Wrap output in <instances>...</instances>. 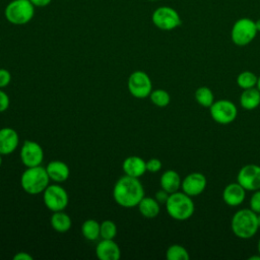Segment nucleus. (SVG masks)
<instances>
[{"label": "nucleus", "instance_id": "nucleus-25", "mask_svg": "<svg viewBox=\"0 0 260 260\" xmlns=\"http://www.w3.org/2000/svg\"><path fill=\"white\" fill-rule=\"evenodd\" d=\"M257 80H258V76L254 72L245 70L238 75L237 84L242 89H247L251 87H256Z\"/></svg>", "mask_w": 260, "mask_h": 260}, {"label": "nucleus", "instance_id": "nucleus-27", "mask_svg": "<svg viewBox=\"0 0 260 260\" xmlns=\"http://www.w3.org/2000/svg\"><path fill=\"white\" fill-rule=\"evenodd\" d=\"M149 99H150L151 103L158 108H165L171 102L170 93L167 90L161 89V88L151 90V92L149 94Z\"/></svg>", "mask_w": 260, "mask_h": 260}, {"label": "nucleus", "instance_id": "nucleus-18", "mask_svg": "<svg viewBox=\"0 0 260 260\" xmlns=\"http://www.w3.org/2000/svg\"><path fill=\"white\" fill-rule=\"evenodd\" d=\"M46 171L50 180H53L56 183L65 182L70 175L69 167L62 160H52L47 167Z\"/></svg>", "mask_w": 260, "mask_h": 260}, {"label": "nucleus", "instance_id": "nucleus-20", "mask_svg": "<svg viewBox=\"0 0 260 260\" xmlns=\"http://www.w3.org/2000/svg\"><path fill=\"white\" fill-rule=\"evenodd\" d=\"M240 106L248 111L257 109L260 106V91L257 87L243 89L240 95Z\"/></svg>", "mask_w": 260, "mask_h": 260}, {"label": "nucleus", "instance_id": "nucleus-15", "mask_svg": "<svg viewBox=\"0 0 260 260\" xmlns=\"http://www.w3.org/2000/svg\"><path fill=\"white\" fill-rule=\"evenodd\" d=\"M19 144L17 132L10 127L0 129V153L7 155L12 153Z\"/></svg>", "mask_w": 260, "mask_h": 260}, {"label": "nucleus", "instance_id": "nucleus-7", "mask_svg": "<svg viewBox=\"0 0 260 260\" xmlns=\"http://www.w3.org/2000/svg\"><path fill=\"white\" fill-rule=\"evenodd\" d=\"M152 23L161 30H173L181 25V16L176 9L170 6L157 7L151 15Z\"/></svg>", "mask_w": 260, "mask_h": 260}, {"label": "nucleus", "instance_id": "nucleus-13", "mask_svg": "<svg viewBox=\"0 0 260 260\" xmlns=\"http://www.w3.org/2000/svg\"><path fill=\"white\" fill-rule=\"evenodd\" d=\"M207 185L206 177L199 172H193L188 174L182 179L181 189L184 193L191 197H196L203 193Z\"/></svg>", "mask_w": 260, "mask_h": 260}, {"label": "nucleus", "instance_id": "nucleus-30", "mask_svg": "<svg viewBox=\"0 0 260 260\" xmlns=\"http://www.w3.org/2000/svg\"><path fill=\"white\" fill-rule=\"evenodd\" d=\"M162 167V164L160 161V159L158 158H150L146 161V171L150 172V173H157L158 171H160Z\"/></svg>", "mask_w": 260, "mask_h": 260}, {"label": "nucleus", "instance_id": "nucleus-33", "mask_svg": "<svg viewBox=\"0 0 260 260\" xmlns=\"http://www.w3.org/2000/svg\"><path fill=\"white\" fill-rule=\"evenodd\" d=\"M169 196H170V193H169V192H167V191L164 190V189H160V190H158V191L155 193L154 198L156 199V201H157L159 204H166V202H167Z\"/></svg>", "mask_w": 260, "mask_h": 260}, {"label": "nucleus", "instance_id": "nucleus-36", "mask_svg": "<svg viewBox=\"0 0 260 260\" xmlns=\"http://www.w3.org/2000/svg\"><path fill=\"white\" fill-rule=\"evenodd\" d=\"M249 260H260V254H258V255H254V256H251V257H249Z\"/></svg>", "mask_w": 260, "mask_h": 260}, {"label": "nucleus", "instance_id": "nucleus-42", "mask_svg": "<svg viewBox=\"0 0 260 260\" xmlns=\"http://www.w3.org/2000/svg\"><path fill=\"white\" fill-rule=\"evenodd\" d=\"M148 1H157V0H148Z\"/></svg>", "mask_w": 260, "mask_h": 260}, {"label": "nucleus", "instance_id": "nucleus-10", "mask_svg": "<svg viewBox=\"0 0 260 260\" xmlns=\"http://www.w3.org/2000/svg\"><path fill=\"white\" fill-rule=\"evenodd\" d=\"M128 89L134 98L145 99L152 90L151 79L144 71H134L128 78Z\"/></svg>", "mask_w": 260, "mask_h": 260}, {"label": "nucleus", "instance_id": "nucleus-1", "mask_svg": "<svg viewBox=\"0 0 260 260\" xmlns=\"http://www.w3.org/2000/svg\"><path fill=\"white\" fill-rule=\"evenodd\" d=\"M113 197L116 203L122 207L131 208L137 206L144 197V188L138 178L124 175L115 184Z\"/></svg>", "mask_w": 260, "mask_h": 260}, {"label": "nucleus", "instance_id": "nucleus-14", "mask_svg": "<svg viewBox=\"0 0 260 260\" xmlns=\"http://www.w3.org/2000/svg\"><path fill=\"white\" fill-rule=\"evenodd\" d=\"M246 198V190L238 183L228 184L222 191L223 202L231 207H237L241 205Z\"/></svg>", "mask_w": 260, "mask_h": 260}, {"label": "nucleus", "instance_id": "nucleus-40", "mask_svg": "<svg viewBox=\"0 0 260 260\" xmlns=\"http://www.w3.org/2000/svg\"><path fill=\"white\" fill-rule=\"evenodd\" d=\"M258 225H259V229H260V213H258Z\"/></svg>", "mask_w": 260, "mask_h": 260}, {"label": "nucleus", "instance_id": "nucleus-19", "mask_svg": "<svg viewBox=\"0 0 260 260\" xmlns=\"http://www.w3.org/2000/svg\"><path fill=\"white\" fill-rule=\"evenodd\" d=\"M159 184H160L161 189L166 190L167 192H169L171 194V193L179 191V189L181 188L182 179L178 172H176L174 170H168V171L164 172L162 175L160 176Z\"/></svg>", "mask_w": 260, "mask_h": 260}, {"label": "nucleus", "instance_id": "nucleus-9", "mask_svg": "<svg viewBox=\"0 0 260 260\" xmlns=\"http://www.w3.org/2000/svg\"><path fill=\"white\" fill-rule=\"evenodd\" d=\"M43 200L48 209L51 211L64 210L69 202V197L66 190L60 185H49L43 192Z\"/></svg>", "mask_w": 260, "mask_h": 260}, {"label": "nucleus", "instance_id": "nucleus-24", "mask_svg": "<svg viewBox=\"0 0 260 260\" xmlns=\"http://www.w3.org/2000/svg\"><path fill=\"white\" fill-rule=\"evenodd\" d=\"M100 225L101 223L94 219L85 220L81 225L82 236L88 241H95L100 238Z\"/></svg>", "mask_w": 260, "mask_h": 260}, {"label": "nucleus", "instance_id": "nucleus-31", "mask_svg": "<svg viewBox=\"0 0 260 260\" xmlns=\"http://www.w3.org/2000/svg\"><path fill=\"white\" fill-rule=\"evenodd\" d=\"M11 81V74L7 69L0 68V88L7 86Z\"/></svg>", "mask_w": 260, "mask_h": 260}, {"label": "nucleus", "instance_id": "nucleus-32", "mask_svg": "<svg viewBox=\"0 0 260 260\" xmlns=\"http://www.w3.org/2000/svg\"><path fill=\"white\" fill-rule=\"evenodd\" d=\"M9 104H10V101H9L8 94L5 91L0 89V112L6 111L9 107Z\"/></svg>", "mask_w": 260, "mask_h": 260}, {"label": "nucleus", "instance_id": "nucleus-38", "mask_svg": "<svg viewBox=\"0 0 260 260\" xmlns=\"http://www.w3.org/2000/svg\"><path fill=\"white\" fill-rule=\"evenodd\" d=\"M256 87L258 88V90L260 91V76L258 77V80H257V84H256Z\"/></svg>", "mask_w": 260, "mask_h": 260}, {"label": "nucleus", "instance_id": "nucleus-8", "mask_svg": "<svg viewBox=\"0 0 260 260\" xmlns=\"http://www.w3.org/2000/svg\"><path fill=\"white\" fill-rule=\"evenodd\" d=\"M209 112L212 120L220 125L231 124L238 116V108L229 100L214 101L209 108Z\"/></svg>", "mask_w": 260, "mask_h": 260}, {"label": "nucleus", "instance_id": "nucleus-11", "mask_svg": "<svg viewBox=\"0 0 260 260\" xmlns=\"http://www.w3.org/2000/svg\"><path fill=\"white\" fill-rule=\"evenodd\" d=\"M237 182L246 191L260 190V166L249 164L242 167L238 172Z\"/></svg>", "mask_w": 260, "mask_h": 260}, {"label": "nucleus", "instance_id": "nucleus-5", "mask_svg": "<svg viewBox=\"0 0 260 260\" xmlns=\"http://www.w3.org/2000/svg\"><path fill=\"white\" fill-rule=\"evenodd\" d=\"M35 8L29 0H12L6 5L4 15L8 22L14 25H22L32 19Z\"/></svg>", "mask_w": 260, "mask_h": 260}, {"label": "nucleus", "instance_id": "nucleus-35", "mask_svg": "<svg viewBox=\"0 0 260 260\" xmlns=\"http://www.w3.org/2000/svg\"><path fill=\"white\" fill-rule=\"evenodd\" d=\"M35 7H46L48 6L52 0H29Z\"/></svg>", "mask_w": 260, "mask_h": 260}, {"label": "nucleus", "instance_id": "nucleus-26", "mask_svg": "<svg viewBox=\"0 0 260 260\" xmlns=\"http://www.w3.org/2000/svg\"><path fill=\"white\" fill-rule=\"evenodd\" d=\"M166 257L168 260H189L190 259L188 250L179 244L171 245L167 249Z\"/></svg>", "mask_w": 260, "mask_h": 260}, {"label": "nucleus", "instance_id": "nucleus-16", "mask_svg": "<svg viewBox=\"0 0 260 260\" xmlns=\"http://www.w3.org/2000/svg\"><path fill=\"white\" fill-rule=\"evenodd\" d=\"M95 254L101 260H118L121 257V250L114 240L103 239L96 245Z\"/></svg>", "mask_w": 260, "mask_h": 260}, {"label": "nucleus", "instance_id": "nucleus-2", "mask_svg": "<svg viewBox=\"0 0 260 260\" xmlns=\"http://www.w3.org/2000/svg\"><path fill=\"white\" fill-rule=\"evenodd\" d=\"M233 234L242 240L253 238L258 230V214L251 208H243L235 212L231 220Z\"/></svg>", "mask_w": 260, "mask_h": 260}, {"label": "nucleus", "instance_id": "nucleus-3", "mask_svg": "<svg viewBox=\"0 0 260 260\" xmlns=\"http://www.w3.org/2000/svg\"><path fill=\"white\" fill-rule=\"evenodd\" d=\"M165 205L168 214L179 221L189 219L195 211V204L192 197L183 191L171 193Z\"/></svg>", "mask_w": 260, "mask_h": 260}, {"label": "nucleus", "instance_id": "nucleus-37", "mask_svg": "<svg viewBox=\"0 0 260 260\" xmlns=\"http://www.w3.org/2000/svg\"><path fill=\"white\" fill-rule=\"evenodd\" d=\"M255 24H256V28H257V30H258V31H260V18H259V19H257V20L255 21Z\"/></svg>", "mask_w": 260, "mask_h": 260}, {"label": "nucleus", "instance_id": "nucleus-22", "mask_svg": "<svg viewBox=\"0 0 260 260\" xmlns=\"http://www.w3.org/2000/svg\"><path fill=\"white\" fill-rule=\"evenodd\" d=\"M50 223L53 230H55L58 233H65L70 230L72 221L70 216L62 211H55L53 212L51 218H50Z\"/></svg>", "mask_w": 260, "mask_h": 260}, {"label": "nucleus", "instance_id": "nucleus-12", "mask_svg": "<svg viewBox=\"0 0 260 260\" xmlns=\"http://www.w3.org/2000/svg\"><path fill=\"white\" fill-rule=\"evenodd\" d=\"M20 159L26 168L41 166L44 159L42 146L32 140H25L20 149Z\"/></svg>", "mask_w": 260, "mask_h": 260}, {"label": "nucleus", "instance_id": "nucleus-21", "mask_svg": "<svg viewBox=\"0 0 260 260\" xmlns=\"http://www.w3.org/2000/svg\"><path fill=\"white\" fill-rule=\"evenodd\" d=\"M137 206L140 214L146 218H153L157 216L160 211L159 203L156 201L155 198H151V197L144 196L140 200Z\"/></svg>", "mask_w": 260, "mask_h": 260}, {"label": "nucleus", "instance_id": "nucleus-6", "mask_svg": "<svg viewBox=\"0 0 260 260\" xmlns=\"http://www.w3.org/2000/svg\"><path fill=\"white\" fill-rule=\"evenodd\" d=\"M255 21L248 17H242L235 21L231 29V40L239 47L249 45L257 36Z\"/></svg>", "mask_w": 260, "mask_h": 260}, {"label": "nucleus", "instance_id": "nucleus-41", "mask_svg": "<svg viewBox=\"0 0 260 260\" xmlns=\"http://www.w3.org/2000/svg\"><path fill=\"white\" fill-rule=\"evenodd\" d=\"M1 165H2V154L0 153V167H1Z\"/></svg>", "mask_w": 260, "mask_h": 260}, {"label": "nucleus", "instance_id": "nucleus-39", "mask_svg": "<svg viewBox=\"0 0 260 260\" xmlns=\"http://www.w3.org/2000/svg\"><path fill=\"white\" fill-rule=\"evenodd\" d=\"M257 251H258V254H260V239L258 240V244H257Z\"/></svg>", "mask_w": 260, "mask_h": 260}, {"label": "nucleus", "instance_id": "nucleus-4", "mask_svg": "<svg viewBox=\"0 0 260 260\" xmlns=\"http://www.w3.org/2000/svg\"><path fill=\"white\" fill-rule=\"evenodd\" d=\"M49 182L50 178L46 168H43L42 166L26 168L20 177V185L22 189L31 195L43 193L49 186Z\"/></svg>", "mask_w": 260, "mask_h": 260}, {"label": "nucleus", "instance_id": "nucleus-23", "mask_svg": "<svg viewBox=\"0 0 260 260\" xmlns=\"http://www.w3.org/2000/svg\"><path fill=\"white\" fill-rule=\"evenodd\" d=\"M195 101L203 108H210L214 103V94L208 86H199L194 93Z\"/></svg>", "mask_w": 260, "mask_h": 260}, {"label": "nucleus", "instance_id": "nucleus-28", "mask_svg": "<svg viewBox=\"0 0 260 260\" xmlns=\"http://www.w3.org/2000/svg\"><path fill=\"white\" fill-rule=\"evenodd\" d=\"M117 236V225L114 221L107 219L101 222L100 225V237L102 239L114 240Z\"/></svg>", "mask_w": 260, "mask_h": 260}, {"label": "nucleus", "instance_id": "nucleus-17", "mask_svg": "<svg viewBox=\"0 0 260 260\" xmlns=\"http://www.w3.org/2000/svg\"><path fill=\"white\" fill-rule=\"evenodd\" d=\"M122 170H123L124 174L127 176L139 178L142 175H144L145 172H147L146 171V161L143 158H141L140 156L131 155L124 159V161L122 164Z\"/></svg>", "mask_w": 260, "mask_h": 260}, {"label": "nucleus", "instance_id": "nucleus-34", "mask_svg": "<svg viewBox=\"0 0 260 260\" xmlns=\"http://www.w3.org/2000/svg\"><path fill=\"white\" fill-rule=\"evenodd\" d=\"M14 260H32V257L26 252H18L13 256Z\"/></svg>", "mask_w": 260, "mask_h": 260}, {"label": "nucleus", "instance_id": "nucleus-29", "mask_svg": "<svg viewBox=\"0 0 260 260\" xmlns=\"http://www.w3.org/2000/svg\"><path fill=\"white\" fill-rule=\"evenodd\" d=\"M250 208L256 212L257 214L260 213V190H256L253 192L250 198Z\"/></svg>", "mask_w": 260, "mask_h": 260}]
</instances>
